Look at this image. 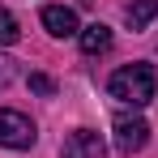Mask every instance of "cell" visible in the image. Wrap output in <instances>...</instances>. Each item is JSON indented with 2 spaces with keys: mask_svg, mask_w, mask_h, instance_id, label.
Masks as SVG:
<instances>
[{
  "mask_svg": "<svg viewBox=\"0 0 158 158\" xmlns=\"http://www.w3.org/2000/svg\"><path fill=\"white\" fill-rule=\"evenodd\" d=\"M107 90H111V98H120L128 107H145L158 90V73H154V64H124L111 73Z\"/></svg>",
  "mask_w": 158,
  "mask_h": 158,
  "instance_id": "6da1fadb",
  "label": "cell"
},
{
  "mask_svg": "<svg viewBox=\"0 0 158 158\" xmlns=\"http://www.w3.org/2000/svg\"><path fill=\"white\" fill-rule=\"evenodd\" d=\"M22 39V26H17V17L9 13V9H0V47H13Z\"/></svg>",
  "mask_w": 158,
  "mask_h": 158,
  "instance_id": "ba28073f",
  "label": "cell"
},
{
  "mask_svg": "<svg viewBox=\"0 0 158 158\" xmlns=\"http://www.w3.org/2000/svg\"><path fill=\"white\" fill-rule=\"evenodd\" d=\"M0 145L4 150H30L34 145V124H30L22 111L0 107Z\"/></svg>",
  "mask_w": 158,
  "mask_h": 158,
  "instance_id": "7a4b0ae2",
  "label": "cell"
},
{
  "mask_svg": "<svg viewBox=\"0 0 158 158\" xmlns=\"http://www.w3.org/2000/svg\"><path fill=\"white\" fill-rule=\"evenodd\" d=\"M77 43H81V52H85V56H103V52H111V30H107L103 22H94V26H81Z\"/></svg>",
  "mask_w": 158,
  "mask_h": 158,
  "instance_id": "8992f818",
  "label": "cell"
},
{
  "mask_svg": "<svg viewBox=\"0 0 158 158\" xmlns=\"http://www.w3.org/2000/svg\"><path fill=\"white\" fill-rule=\"evenodd\" d=\"M124 17H128V26H132V30H145V26L158 17V0H132Z\"/></svg>",
  "mask_w": 158,
  "mask_h": 158,
  "instance_id": "52a82bcc",
  "label": "cell"
},
{
  "mask_svg": "<svg viewBox=\"0 0 158 158\" xmlns=\"http://www.w3.org/2000/svg\"><path fill=\"white\" fill-rule=\"evenodd\" d=\"M111 132H115V150H120V154H137V150H145V141H150V124H145L141 115H120V120L111 124Z\"/></svg>",
  "mask_w": 158,
  "mask_h": 158,
  "instance_id": "3957f363",
  "label": "cell"
},
{
  "mask_svg": "<svg viewBox=\"0 0 158 158\" xmlns=\"http://www.w3.org/2000/svg\"><path fill=\"white\" fill-rule=\"evenodd\" d=\"M9 81H13V60H4V56H0V90H4Z\"/></svg>",
  "mask_w": 158,
  "mask_h": 158,
  "instance_id": "30bf717a",
  "label": "cell"
},
{
  "mask_svg": "<svg viewBox=\"0 0 158 158\" xmlns=\"http://www.w3.org/2000/svg\"><path fill=\"white\" fill-rule=\"evenodd\" d=\"M60 158H107V145L98 132L90 128H77L64 137V145H60Z\"/></svg>",
  "mask_w": 158,
  "mask_h": 158,
  "instance_id": "277c9868",
  "label": "cell"
},
{
  "mask_svg": "<svg viewBox=\"0 0 158 158\" xmlns=\"http://www.w3.org/2000/svg\"><path fill=\"white\" fill-rule=\"evenodd\" d=\"M30 90H34V94H52L56 85H52V77H43V73H30Z\"/></svg>",
  "mask_w": 158,
  "mask_h": 158,
  "instance_id": "9c48e42d",
  "label": "cell"
},
{
  "mask_svg": "<svg viewBox=\"0 0 158 158\" xmlns=\"http://www.w3.org/2000/svg\"><path fill=\"white\" fill-rule=\"evenodd\" d=\"M43 26H47V34L52 39H77L81 26H77V13L73 9H64V4H43Z\"/></svg>",
  "mask_w": 158,
  "mask_h": 158,
  "instance_id": "5b68a950",
  "label": "cell"
}]
</instances>
